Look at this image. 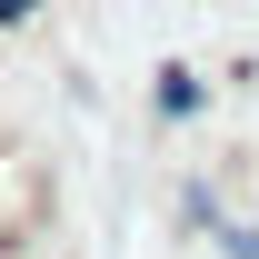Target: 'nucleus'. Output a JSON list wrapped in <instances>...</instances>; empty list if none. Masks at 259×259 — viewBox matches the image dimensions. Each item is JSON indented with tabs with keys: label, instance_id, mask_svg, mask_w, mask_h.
<instances>
[{
	"label": "nucleus",
	"instance_id": "nucleus-1",
	"mask_svg": "<svg viewBox=\"0 0 259 259\" xmlns=\"http://www.w3.org/2000/svg\"><path fill=\"white\" fill-rule=\"evenodd\" d=\"M199 100H209V90H199V70L169 60V70H160V90H150V110H160V120H199Z\"/></svg>",
	"mask_w": 259,
	"mask_h": 259
},
{
	"label": "nucleus",
	"instance_id": "nucleus-2",
	"mask_svg": "<svg viewBox=\"0 0 259 259\" xmlns=\"http://www.w3.org/2000/svg\"><path fill=\"white\" fill-rule=\"evenodd\" d=\"M209 239H220V259H259V220H229V209H220Z\"/></svg>",
	"mask_w": 259,
	"mask_h": 259
},
{
	"label": "nucleus",
	"instance_id": "nucleus-3",
	"mask_svg": "<svg viewBox=\"0 0 259 259\" xmlns=\"http://www.w3.org/2000/svg\"><path fill=\"white\" fill-rule=\"evenodd\" d=\"M20 20H40V0H0V30H20Z\"/></svg>",
	"mask_w": 259,
	"mask_h": 259
}]
</instances>
